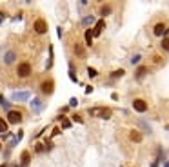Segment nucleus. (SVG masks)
<instances>
[{"label": "nucleus", "instance_id": "32", "mask_svg": "<svg viewBox=\"0 0 169 167\" xmlns=\"http://www.w3.org/2000/svg\"><path fill=\"white\" fill-rule=\"evenodd\" d=\"M69 78H71L73 82H78V78H76V73H75V71H69Z\"/></svg>", "mask_w": 169, "mask_h": 167}, {"label": "nucleus", "instance_id": "26", "mask_svg": "<svg viewBox=\"0 0 169 167\" xmlns=\"http://www.w3.org/2000/svg\"><path fill=\"white\" fill-rule=\"evenodd\" d=\"M71 122H75V124H84V118L80 115H73L71 116Z\"/></svg>", "mask_w": 169, "mask_h": 167}, {"label": "nucleus", "instance_id": "8", "mask_svg": "<svg viewBox=\"0 0 169 167\" xmlns=\"http://www.w3.org/2000/svg\"><path fill=\"white\" fill-rule=\"evenodd\" d=\"M167 29H169L167 24H164V22H157V24L153 26V35H155V36H166Z\"/></svg>", "mask_w": 169, "mask_h": 167}, {"label": "nucleus", "instance_id": "16", "mask_svg": "<svg viewBox=\"0 0 169 167\" xmlns=\"http://www.w3.org/2000/svg\"><path fill=\"white\" fill-rule=\"evenodd\" d=\"M138 127H140V129H138L140 133H146V135H151V133H153V131H151V125H149L146 120H138Z\"/></svg>", "mask_w": 169, "mask_h": 167}, {"label": "nucleus", "instance_id": "12", "mask_svg": "<svg viewBox=\"0 0 169 167\" xmlns=\"http://www.w3.org/2000/svg\"><path fill=\"white\" fill-rule=\"evenodd\" d=\"M29 164H31V153H29V151H22L20 153V165L27 167Z\"/></svg>", "mask_w": 169, "mask_h": 167}, {"label": "nucleus", "instance_id": "31", "mask_svg": "<svg viewBox=\"0 0 169 167\" xmlns=\"http://www.w3.org/2000/svg\"><path fill=\"white\" fill-rule=\"evenodd\" d=\"M153 64H160V65H162V58H160L158 55H155V56H153Z\"/></svg>", "mask_w": 169, "mask_h": 167}, {"label": "nucleus", "instance_id": "9", "mask_svg": "<svg viewBox=\"0 0 169 167\" xmlns=\"http://www.w3.org/2000/svg\"><path fill=\"white\" fill-rule=\"evenodd\" d=\"M29 104H31V111L35 115H40L44 111V102L40 98H33V100H29Z\"/></svg>", "mask_w": 169, "mask_h": 167}, {"label": "nucleus", "instance_id": "4", "mask_svg": "<svg viewBox=\"0 0 169 167\" xmlns=\"http://www.w3.org/2000/svg\"><path fill=\"white\" fill-rule=\"evenodd\" d=\"M6 120H7V124H11V125H18V124H22V120H24V115H22L20 111H15V109H11L9 113H6Z\"/></svg>", "mask_w": 169, "mask_h": 167}, {"label": "nucleus", "instance_id": "40", "mask_svg": "<svg viewBox=\"0 0 169 167\" xmlns=\"http://www.w3.org/2000/svg\"><path fill=\"white\" fill-rule=\"evenodd\" d=\"M9 167H22V165H20V164H11Z\"/></svg>", "mask_w": 169, "mask_h": 167}, {"label": "nucleus", "instance_id": "41", "mask_svg": "<svg viewBox=\"0 0 169 167\" xmlns=\"http://www.w3.org/2000/svg\"><path fill=\"white\" fill-rule=\"evenodd\" d=\"M164 167H169V160H166V162H164Z\"/></svg>", "mask_w": 169, "mask_h": 167}, {"label": "nucleus", "instance_id": "20", "mask_svg": "<svg viewBox=\"0 0 169 167\" xmlns=\"http://www.w3.org/2000/svg\"><path fill=\"white\" fill-rule=\"evenodd\" d=\"M93 31L91 29H85L84 31V40H85V45H93Z\"/></svg>", "mask_w": 169, "mask_h": 167}, {"label": "nucleus", "instance_id": "5", "mask_svg": "<svg viewBox=\"0 0 169 167\" xmlns=\"http://www.w3.org/2000/svg\"><path fill=\"white\" fill-rule=\"evenodd\" d=\"M40 93L46 94V96H49V94L55 93V80L53 78H47V80L40 82Z\"/></svg>", "mask_w": 169, "mask_h": 167}, {"label": "nucleus", "instance_id": "3", "mask_svg": "<svg viewBox=\"0 0 169 167\" xmlns=\"http://www.w3.org/2000/svg\"><path fill=\"white\" fill-rule=\"evenodd\" d=\"M31 73H33V67L29 62L18 64V67H17V76L18 78H27V76H31Z\"/></svg>", "mask_w": 169, "mask_h": 167}, {"label": "nucleus", "instance_id": "43", "mask_svg": "<svg viewBox=\"0 0 169 167\" xmlns=\"http://www.w3.org/2000/svg\"><path fill=\"white\" fill-rule=\"evenodd\" d=\"M0 151H2V142H0Z\"/></svg>", "mask_w": 169, "mask_h": 167}, {"label": "nucleus", "instance_id": "11", "mask_svg": "<svg viewBox=\"0 0 169 167\" xmlns=\"http://www.w3.org/2000/svg\"><path fill=\"white\" fill-rule=\"evenodd\" d=\"M98 15L102 17V18H106L109 15H113V6L111 4H102L100 7H98Z\"/></svg>", "mask_w": 169, "mask_h": 167}, {"label": "nucleus", "instance_id": "25", "mask_svg": "<svg viewBox=\"0 0 169 167\" xmlns=\"http://www.w3.org/2000/svg\"><path fill=\"white\" fill-rule=\"evenodd\" d=\"M35 153H46V146H44V142L35 144Z\"/></svg>", "mask_w": 169, "mask_h": 167}, {"label": "nucleus", "instance_id": "24", "mask_svg": "<svg viewBox=\"0 0 169 167\" xmlns=\"http://www.w3.org/2000/svg\"><path fill=\"white\" fill-rule=\"evenodd\" d=\"M71 125H73V122H71L69 118H64V120H62V125H60V129H71Z\"/></svg>", "mask_w": 169, "mask_h": 167}, {"label": "nucleus", "instance_id": "38", "mask_svg": "<svg viewBox=\"0 0 169 167\" xmlns=\"http://www.w3.org/2000/svg\"><path fill=\"white\" fill-rule=\"evenodd\" d=\"M9 153H11V149H6V151H4V158L9 156Z\"/></svg>", "mask_w": 169, "mask_h": 167}, {"label": "nucleus", "instance_id": "22", "mask_svg": "<svg viewBox=\"0 0 169 167\" xmlns=\"http://www.w3.org/2000/svg\"><path fill=\"white\" fill-rule=\"evenodd\" d=\"M7 129H9L7 120H6V118H0V133H2V135H6V133H7Z\"/></svg>", "mask_w": 169, "mask_h": 167}, {"label": "nucleus", "instance_id": "37", "mask_svg": "<svg viewBox=\"0 0 169 167\" xmlns=\"http://www.w3.org/2000/svg\"><path fill=\"white\" fill-rule=\"evenodd\" d=\"M17 138H18V140H22V138H24V131H22V129L17 133Z\"/></svg>", "mask_w": 169, "mask_h": 167}, {"label": "nucleus", "instance_id": "29", "mask_svg": "<svg viewBox=\"0 0 169 167\" xmlns=\"http://www.w3.org/2000/svg\"><path fill=\"white\" fill-rule=\"evenodd\" d=\"M140 60H142V55H133V56H131V64H135V65H137L138 62H140Z\"/></svg>", "mask_w": 169, "mask_h": 167}, {"label": "nucleus", "instance_id": "7", "mask_svg": "<svg viewBox=\"0 0 169 167\" xmlns=\"http://www.w3.org/2000/svg\"><path fill=\"white\" fill-rule=\"evenodd\" d=\"M33 29L38 35H46L47 33V22L44 20V18H36V20L33 22Z\"/></svg>", "mask_w": 169, "mask_h": 167}, {"label": "nucleus", "instance_id": "2", "mask_svg": "<svg viewBox=\"0 0 169 167\" xmlns=\"http://www.w3.org/2000/svg\"><path fill=\"white\" fill-rule=\"evenodd\" d=\"M31 98V91L29 89H24V91H15V93H11L9 100L11 102H18V104H22V102H27Z\"/></svg>", "mask_w": 169, "mask_h": 167}, {"label": "nucleus", "instance_id": "39", "mask_svg": "<svg viewBox=\"0 0 169 167\" xmlns=\"http://www.w3.org/2000/svg\"><path fill=\"white\" fill-rule=\"evenodd\" d=\"M158 165H160V164H158V162H157V160H155V162L151 164V167H158Z\"/></svg>", "mask_w": 169, "mask_h": 167}, {"label": "nucleus", "instance_id": "23", "mask_svg": "<svg viewBox=\"0 0 169 167\" xmlns=\"http://www.w3.org/2000/svg\"><path fill=\"white\" fill-rule=\"evenodd\" d=\"M160 47H162L166 53H169V36H164V38H162V42H160Z\"/></svg>", "mask_w": 169, "mask_h": 167}, {"label": "nucleus", "instance_id": "14", "mask_svg": "<svg viewBox=\"0 0 169 167\" xmlns=\"http://www.w3.org/2000/svg\"><path fill=\"white\" fill-rule=\"evenodd\" d=\"M129 140L135 142V144H140V142H142V133H140L138 129H131V131H129Z\"/></svg>", "mask_w": 169, "mask_h": 167}, {"label": "nucleus", "instance_id": "44", "mask_svg": "<svg viewBox=\"0 0 169 167\" xmlns=\"http://www.w3.org/2000/svg\"><path fill=\"white\" fill-rule=\"evenodd\" d=\"M166 129H167V131H169V125H166Z\"/></svg>", "mask_w": 169, "mask_h": 167}, {"label": "nucleus", "instance_id": "33", "mask_svg": "<svg viewBox=\"0 0 169 167\" xmlns=\"http://www.w3.org/2000/svg\"><path fill=\"white\" fill-rule=\"evenodd\" d=\"M60 131H62L60 127H55V131L51 133V138H53V136H56V135H60Z\"/></svg>", "mask_w": 169, "mask_h": 167}, {"label": "nucleus", "instance_id": "15", "mask_svg": "<svg viewBox=\"0 0 169 167\" xmlns=\"http://www.w3.org/2000/svg\"><path fill=\"white\" fill-rule=\"evenodd\" d=\"M147 73H149V69L146 67V65H138L137 71H135V78H137V80H142Z\"/></svg>", "mask_w": 169, "mask_h": 167}, {"label": "nucleus", "instance_id": "30", "mask_svg": "<svg viewBox=\"0 0 169 167\" xmlns=\"http://www.w3.org/2000/svg\"><path fill=\"white\" fill-rule=\"evenodd\" d=\"M76 105H78V98H69V107H76Z\"/></svg>", "mask_w": 169, "mask_h": 167}, {"label": "nucleus", "instance_id": "36", "mask_svg": "<svg viewBox=\"0 0 169 167\" xmlns=\"http://www.w3.org/2000/svg\"><path fill=\"white\" fill-rule=\"evenodd\" d=\"M56 35H58V38H62V35H64L62 27H56Z\"/></svg>", "mask_w": 169, "mask_h": 167}, {"label": "nucleus", "instance_id": "13", "mask_svg": "<svg viewBox=\"0 0 169 167\" xmlns=\"http://www.w3.org/2000/svg\"><path fill=\"white\" fill-rule=\"evenodd\" d=\"M13 62H17V53L13 51V49H11V51H6V55H4V64H6V65H11Z\"/></svg>", "mask_w": 169, "mask_h": 167}, {"label": "nucleus", "instance_id": "28", "mask_svg": "<svg viewBox=\"0 0 169 167\" xmlns=\"http://www.w3.org/2000/svg\"><path fill=\"white\" fill-rule=\"evenodd\" d=\"M18 142H20V140H18L17 136H9V144H7V146H9V149H11V147H15Z\"/></svg>", "mask_w": 169, "mask_h": 167}, {"label": "nucleus", "instance_id": "21", "mask_svg": "<svg viewBox=\"0 0 169 167\" xmlns=\"http://www.w3.org/2000/svg\"><path fill=\"white\" fill-rule=\"evenodd\" d=\"M126 74V69H116V71H113V73L109 74V78L111 80H118V78H122Z\"/></svg>", "mask_w": 169, "mask_h": 167}, {"label": "nucleus", "instance_id": "10", "mask_svg": "<svg viewBox=\"0 0 169 167\" xmlns=\"http://www.w3.org/2000/svg\"><path fill=\"white\" fill-rule=\"evenodd\" d=\"M104 27H106V20H104V18H100V20H96L95 27L91 29V31H93V36H95V38H98V36H100V33L104 31Z\"/></svg>", "mask_w": 169, "mask_h": 167}, {"label": "nucleus", "instance_id": "1", "mask_svg": "<svg viewBox=\"0 0 169 167\" xmlns=\"http://www.w3.org/2000/svg\"><path fill=\"white\" fill-rule=\"evenodd\" d=\"M91 116H96V118H102V120H109L111 116H113V109H109V107H102V105H98V107H91L89 111H87Z\"/></svg>", "mask_w": 169, "mask_h": 167}, {"label": "nucleus", "instance_id": "18", "mask_svg": "<svg viewBox=\"0 0 169 167\" xmlns=\"http://www.w3.org/2000/svg\"><path fill=\"white\" fill-rule=\"evenodd\" d=\"M0 105H2V109H4L6 113H9L11 111V100H7L2 93H0Z\"/></svg>", "mask_w": 169, "mask_h": 167}, {"label": "nucleus", "instance_id": "27", "mask_svg": "<svg viewBox=\"0 0 169 167\" xmlns=\"http://www.w3.org/2000/svg\"><path fill=\"white\" fill-rule=\"evenodd\" d=\"M87 74H89V78H95V76H98V71L95 67H87Z\"/></svg>", "mask_w": 169, "mask_h": 167}, {"label": "nucleus", "instance_id": "6", "mask_svg": "<svg viewBox=\"0 0 169 167\" xmlns=\"http://www.w3.org/2000/svg\"><path fill=\"white\" fill-rule=\"evenodd\" d=\"M133 109L137 111L138 115H144L147 111V102L144 98H133Z\"/></svg>", "mask_w": 169, "mask_h": 167}, {"label": "nucleus", "instance_id": "35", "mask_svg": "<svg viewBox=\"0 0 169 167\" xmlns=\"http://www.w3.org/2000/svg\"><path fill=\"white\" fill-rule=\"evenodd\" d=\"M69 109H71V107H69V105H64L62 109H60V115H64V113H67V111H69Z\"/></svg>", "mask_w": 169, "mask_h": 167}, {"label": "nucleus", "instance_id": "17", "mask_svg": "<svg viewBox=\"0 0 169 167\" xmlns=\"http://www.w3.org/2000/svg\"><path fill=\"white\" fill-rule=\"evenodd\" d=\"M93 24H96V18L93 17V15H87V17H84V18L80 20V26H82V27H87V26H93Z\"/></svg>", "mask_w": 169, "mask_h": 167}, {"label": "nucleus", "instance_id": "19", "mask_svg": "<svg viewBox=\"0 0 169 167\" xmlns=\"http://www.w3.org/2000/svg\"><path fill=\"white\" fill-rule=\"evenodd\" d=\"M75 55L78 56V58H85L87 55H85V49L82 44H75Z\"/></svg>", "mask_w": 169, "mask_h": 167}, {"label": "nucleus", "instance_id": "34", "mask_svg": "<svg viewBox=\"0 0 169 167\" xmlns=\"http://www.w3.org/2000/svg\"><path fill=\"white\" fill-rule=\"evenodd\" d=\"M93 93V85H85V94H91Z\"/></svg>", "mask_w": 169, "mask_h": 167}, {"label": "nucleus", "instance_id": "42", "mask_svg": "<svg viewBox=\"0 0 169 167\" xmlns=\"http://www.w3.org/2000/svg\"><path fill=\"white\" fill-rule=\"evenodd\" d=\"M0 167H7V164H0Z\"/></svg>", "mask_w": 169, "mask_h": 167}]
</instances>
